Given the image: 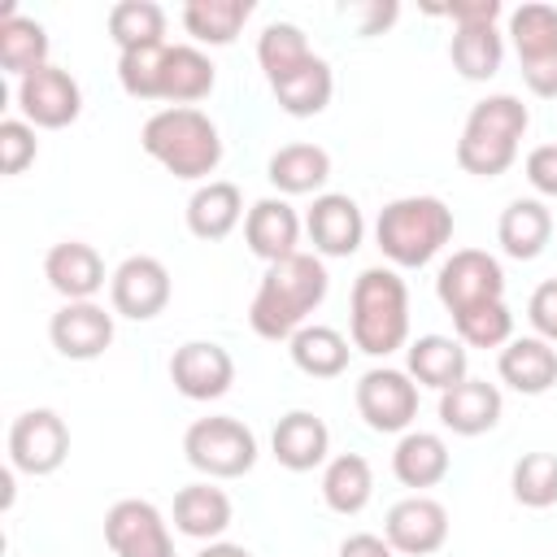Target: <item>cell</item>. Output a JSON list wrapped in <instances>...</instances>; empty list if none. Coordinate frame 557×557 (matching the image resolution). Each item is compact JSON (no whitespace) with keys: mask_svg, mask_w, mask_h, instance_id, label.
<instances>
[{"mask_svg":"<svg viewBox=\"0 0 557 557\" xmlns=\"http://www.w3.org/2000/svg\"><path fill=\"white\" fill-rule=\"evenodd\" d=\"M357 413L370 431L379 435H405L418 418V383L409 379V370L396 366H374L357 379Z\"/></svg>","mask_w":557,"mask_h":557,"instance_id":"cell-8","label":"cell"},{"mask_svg":"<svg viewBox=\"0 0 557 557\" xmlns=\"http://www.w3.org/2000/svg\"><path fill=\"white\" fill-rule=\"evenodd\" d=\"M44 278L65 300H96L104 287V257L87 239H61L44 252Z\"/></svg>","mask_w":557,"mask_h":557,"instance_id":"cell-19","label":"cell"},{"mask_svg":"<svg viewBox=\"0 0 557 557\" xmlns=\"http://www.w3.org/2000/svg\"><path fill=\"white\" fill-rule=\"evenodd\" d=\"M196 557H252L244 544H231V540H213V544H205Z\"/></svg>","mask_w":557,"mask_h":557,"instance_id":"cell-47","label":"cell"},{"mask_svg":"<svg viewBox=\"0 0 557 557\" xmlns=\"http://www.w3.org/2000/svg\"><path fill=\"white\" fill-rule=\"evenodd\" d=\"M104 544L113 557H174L170 522L152 500L126 496L104 513Z\"/></svg>","mask_w":557,"mask_h":557,"instance_id":"cell-11","label":"cell"},{"mask_svg":"<svg viewBox=\"0 0 557 557\" xmlns=\"http://www.w3.org/2000/svg\"><path fill=\"white\" fill-rule=\"evenodd\" d=\"M144 152L183 183H209V174L222 165V135L209 113L196 104L187 109H157L139 131Z\"/></svg>","mask_w":557,"mask_h":557,"instance_id":"cell-3","label":"cell"},{"mask_svg":"<svg viewBox=\"0 0 557 557\" xmlns=\"http://www.w3.org/2000/svg\"><path fill=\"white\" fill-rule=\"evenodd\" d=\"M170 44H144L131 52H117V83L135 100H161V65Z\"/></svg>","mask_w":557,"mask_h":557,"instance_id":"cell-40","label":"cell"},{"mask_svg":"<svg viewBox=\"0 0 557 557\" xmlns=\"http://www.w3.org/2000/svg\"><path fill=\"white\" fill-rule=\"evenodd\" d=\"M448 57L453 70L470 83H487L500 61H505V35L496 30V22H470V26H453L448 39Z\"/></svg>","mask_w":557,"mask_h":557,"instance_id":"cell-33","label":"cell"},{"mask_svg":"<svg viewBox=\"0 0 557 557\" xmlns=\"http://www.w3.org/2000/svg\"><path fill=\"white\" fill-rule=\"evenodd\" d=\"M109 305H113L117 318L152 322L170 305V270L157 257H148V252L126 257L109 274Z\"/></svg>","mask_w":557,"mask_h":557,"instance_id":"cell-13","label":"cell"},{"mask_svg":"<svg viewBox=\"0 0 557 557\" xmlns=\"http://www.w3.org/2000/svg\"><path fill=\"white\" fill-rule=\"evenodd\" d=\"M370 496H374V470L361 453H339L322 466V500L331 513L352 518L370 505Z\"/></svg>","mask_w":557,"mask_h":557,"instance_id":"cell-32","label":"cell"},{"mask_svg":"<svg viewBox=\"0 0 557 557\" xmlns=\"http://www.w3.org/2000/svg\"><path fill=\"white\" fill-rule=\"evenodd\" d=\"M448 466H453V453H448L444 435H435V431H405L392 448V474L413 492L444 483Z\"/></svg>","mask_w":557,"mask_h":557,"instance_id":"cell-30","label":"cell"},{"mask_svg":"<svg viewBox=\"0 0 557 557\" xmlns=\"http://www.w3.org/2000/svg\"><path fill=\"white\" fill-rule=\"evenodd\" d=\"M265 178L278 187V196H322L326 178H331V152L322 144H283L270 161H265Z\"/></svg>","mask_w":557,"mask_h":557,"instance_id":"cell-29","label":"cell"},{"mask_svg":"<svg viewBox=\"0 0 557 557\" xmlns=\"http://www.w3.org/2000/svg\"><path fill=\"white\" fill-rule=\"evenodd\" d=\"M509 487H513V500L527 509L557 505V453H522L513 461Z\"/></svg>","mask_w":557,"mask_h":557,"instance_id":"cell-38","label":"cell"},{"mask_svg":"<svg viewBox=\"0 0 557 557\" xmlns=\"http://www.w3.org/2000/svg\"><path fill=\"white\" fill-rule=\"evenodd\" d=\"M309 57H318L305 39V30L296 22H270L261 35H257V65L265 74V83H278L287 74H296Z\"/></svg>","mask_w":557,"mask_h":557,"instance_id":"cell-36","label":"cell"},{"mask_svg":"<svg viewBox=\"0 0 557 557\" xmlns=\"http://www.w3.org/2000/svg\"><path fill=\"white\" fill-rule=\"evenodd\" d=\"M178 17L196 44L226 48V44H235L244 22L252 17V0H187Z\"/></svg>","mask_w":557,"mask_h":557,"instance_id":"cell-35","label":"cell"},{"mask_svg":"<svg viewBox=\"0 0 557 557\" xmlns=\"http://www.w3.org/2000/svg\"><path fill=\"white\" fill-rule=\"evenodd\" d=\"M405 370L418 387H431V392H448L457 387L461 379H470V352L457 335H418L409 348H405Z\"/></svg>","mask_w":557,"mask_h":557,"instance_id":"cell-22","label":"cell"},{"mask_svg":"<svg viewBox=\"0 0 557 557\" xmlns=\"http://www.w3.org/2000/svg\"><path fill=\"white\" fill-rule=\"evenodd\" d=\"M522 170H527V183H531L540 196H553V200H557V144L531 148L527 161H522Z\"/></svg>","mask_w":557,"mask_h":557,"instance_id":"cell-43","label":"cell"},{"mask_svg":"<svg viewBox=\"0 0 557 557\" xmlns=\"http://www.w3.org/2000/svg\"><path fill=\"white\" fill-rule=\"evenodd\" d=\"M500 409H505L500 387L487 383V379H461L457 387L440 392V422H444V431L466 435V440L492 431L500 422Z\"/></svg>","mask_w":557,"mask_h":557,"instance_id":"cell-21","label":"cell"},{"mask_svg":"<svg viewBox=\"0 0 557 557\" xmlns=\"http://www.w3.org/2000/svg\"><path fill=\"white\" fill-rule=\"evenodd\" d=\"M509 39L531 96L557 100V4L527 0L509 13Z\"/></svg>","mask_w":557,"mask_h":557,"instance_id":"cell-7","label":"cell"},{"mask_svg":"<svg viewBox=\"0 0 557 557\" xmlns=\"http://www.w3.org/2000/svg\"><path fill=\"white\" fill-rule=\"evenodd\" d=\"M383 540L400 553V557H431L444 548L448 540V509L426 496V492H413L405 500H396L383 518Z\"/></svg>","mask_w":557,"mask_h":557,"instance_id":"cell-14","label":"cell"},{"mask_svg":"<svg viewBox=\"0 0 557 557\" xmlns=\"http://www.w3.org/2000/svg\"><path fill=\"white\" fill-rule=\"evenodd\" d=\"M183 213H187V231H191L196 239L218 244V239H226V235L244 222V196H239L235 183L209 178V183H200V187L191 191V200H187Z\"/></svg>","mask_w":557,"mask_h":557,"instance_id":"cell-27","label":"cell"},{"mask_svg":"<svg viewBox=\"0 0 557 557\" xmlns=\"http://www.w3.org/2000/svg\"><path fill=\"white\" fill-rule=\"evenodd\" d=\"M553 239V213L544 200L535 196H518L505 205L500 222H496V244L505 257L513 261H535Z\"/></svg>","mask_w":557,"mask_h":557,"instance_id":"cell-24","label":"cell"},{"mask_svg":"<svg viewBox=\"0 0 557 557\" xmlns=\"http://www.w3.org/2000/svg\"><path fill=\"white\" fill-rule=\"evenodd\" d=\"M48 339L65 361H96L113 344V313L96 300H65L48 318Z\"/></svg>","mask_w":557,"mask_h":557,"instance_id":"cell-15","label":"cell"},{"mask_svg":"<svg viewBox=\"0 0 557 557\" xmlns=\"http://www.w3.org/2000/svg\"><path fill=\"white\" fill-rule=\"evenodd\" d=\"M218 83V65L196 48V44H170L165 65H161V100L165 109H187L205 100Z\"/></svg>","mask_w":557,"mask_h":557,"instance_id":"cell-26","label":"cell"},{"mask_svg":"<svg viewBox=\"0 0 557 557\" xmlns=\"http://www.w3.org/2000/svg\"><path fill=\"white\" fill-rule=\"evenodd\" d=\"M331 274L318 252H292L274 265H265L252 305H248V326L261 339H292L300 326H309V313L326 300Z\"/></svg>","mask_w":557,"mask_h":557,"instance_id":"cell-1","label":"cell"},{"mask_svg":"<svg viewBox=\"0 0 557 557\" xmlns=\"http://www.w3.org/2000/svg\"><path fill=\"white\" fill-rule=\"evenodd\" d=\"M231 518H235V505L213 483H187L174 496V531L187 535V540L213 544V540H222V531L231 527Z\"/></svg>","mask_w":557,"mask_h":557,"instance_id":"cell-25","label":"cell"},{"mask_svg":"<svg viewBox=\"0 0 557 557\" xmlns=\"http://www.w3.org/2000/svg\"><path fill=\"white\" fill-rule=\"evenodd\" d=\"M48 52H52L48 30H44L35 17L17 13V4H4V9H0V70L22 83L26 74L52 65Z\"/></svg>","mask_w":557,"mask_h":557,"instance_id":"cell-28","label":"cell"},{"mask_svg":"<svg viewBox=\"0 0 557 557\" xmlns=\"http://www.w3.org/2000/svg\"><path fill=\"white\" fill-rule=\"evenodd\" d=\"M183 457L205 479H239L257 466V435L231 413H209L183 431Z\"/></svg>","mask_w":557,"mask_h":557,"instance_id":"cell-6","label":"cell"},{"mask_svg":"<svg viewBox=\"0 0 557 557\" xmlns=\"http://www.w3.org/2000/svg\"><path fill=\"white\" fill-rule=\"evenodd\" d=\"M270 453H274V461L283 466V470H292V474H305V470H318V466H326L331 457V431H326V422L318 418V413H309V409H292V413H283L278 422H274V431H270Z\"/></svg>","mask_w":557,"mask_h":557,"instance_id":"cell-20","label":"cell"},{"mask_svg":"<svg viewBox=\"0 0 557 557\" xmlns=\"http://www.w3.org/2000/svg\"><path fill=\"white\" fill-rule=\"evenodd\" d=\"M305 235L313 244L318 257H352L366 239V218L361 205L344 191H322L313 196L309 213H305Z\"/></svg>","mask_w":557,"mask_h":557,"instance_id":"cell-17","label":"cell"},{"mask_svg":"<svg viewBox=\"0 0 557 557\" xmlns=\"http://www.w3.org/2000/svg\"><path fill=\"white\" fill-rule=\"evenodd\" d=\"M17 109L35 131H61L70 122H78L83 113V87L74 83L70 70L61 65H44L35 74H26L17 83Z\"/></svg>","mask_w":557,"mask_h":557,"instance_id":"cell-12","label":"cell"},{"mask_svg":"<svg viewBox=\"0 0 557 557\" xmlns=\"http://www.w3.org/2000/svg\"><path fill=\"white\" fill-rule=\"evenodd\" d=\"M300 213L287 205V196H261L248 213H244V244L252 257H261L265 265L300 252Z\"/></svg>","mask_w":557,"mask_h":557,"instance_id":"cell-18","label":"cell"},{"mask_svg":"<svg viewBox=\"0 0 557 557\" xmlns=\"http://www.w3.org/2000/svg\"><path fill=\"white\" fill-rule=\"evenodd\" d=\"M109 39L117 44V52L165 44V9L152 0H117L109 9Z\"/></svg>","mask_w":557,"mask_h":557,"instance_id":"cell-37","label":"cell"},{"mask_svg":"<svg viewBox=\"0 0 557 557\" xmlns=\"http://www.w3.org/2000/svg\"><path fill=\"white\" fill-rule=\"evenodd\" d=\"M527 322L535 326L540 339L557 344V278H544V283L531 292V300H527Z\"/></svg>","mask_w":557,"mask_h":557,"instance_id":"cell-42","label":"cell"},{"mask_svg":"<svg viewBox=\"0 0 557 557\" xmlns=\"http://www.w3.org/2000/svg\"><path fill=\"white\" fill-rule=\"evenodd\" d=\"M39 157V139L35 126L26 117H4L0 122V174H22L30 161Z\"/></svg>","mask_w":557,"mask_h":557,"instance_id":"cell-41","label":"cell"},{"mask_svg":"<svg viewBox=\"0 0 557 557\" xmlns=\"http://www.w3.org/2000/svg\"><path fill=\"white\" fill-rule=\"evenodd\" d=\"M431 13H444L453 26H470V22H496L505 9H500V0H453V4L431 9Z\"/></svg>","mask_w":557,"mask_h":557,"instance_id":"cell-44","label":"cell"},{"mask_svg":"<svg viewBox=\"0 0 557 557\" xmlns=\"http://www.w3.org/2000/svg\"><path fill=\"white\" fill-rule=\"evenodd\" d=\"M527 126H531V113L518 96H509V91L483 96L466 113V126L457 139V165L474 178H500L518 161V144H522Z\"/></svg>","mask_w":557,"mask_h":557,"instance_id":"cell-5","label":"cell"},{"mask_svg":"<svg viewBox=\"0 0 557 557\" xmlns=\"http://www.w3.org/2000/svg\"><path fill=\"white\" fill-rule=\"evenodd\" d=\"M270 91H274V100H278V109H283L287 117H318V113L331 104V96H335L331 61H326V57H309L296 74L270 83Z\"/></svg>","mask_w":557,"mask_h":557,"instance_id":"cell-34","label":"cell"},{"mask_svg":"<svg viewBox=\"0 0 557 557\" xmlns=\"http://www.w3.org/2000/svg\"><path fill=\"white\" fill-rule=\"evenodd\" d=\"M339 557H400L383 535H374V531H357V535H348L344 544H339Z\"/></svg>","mask_w":557,"mask_h":557,"instance_id":"cell-45","label":"cell"},{"mask_svg":"<svg viewBox=\"0 0 557 557\" xmlns=\"http://www.w3.org/2000/svg\"><path fill=\"white\" fill-rule=\"evenodd\" d=\"M348 339L366 357L409 348V287L392 265H366L348 296Z\"/></svg>","mask_w":557,"mask_h":557,"instance_id":"cell-2","label":"cell"},{"mask_svg":"<svg viewBox=\"0 0 557 557\" xmlns=\"http://www.w3.org/2000/svg\"><path fill=\"white\" fill-rule=\"evenodd\" d=\"M453 239V209L440 196H396L379 209L374 244L392 270H418Z\"/></svg>","mask_w":557,"mask_h":557,"instance_id":"cell-4","label":"cell"},{"mask_svg":"<svg viewBox=\"0 0 557 557\" xmlns=\"http://www.w3.org/2000/svg\"><path fill=\"white\" fill-rule=\"evenodd\" d=\"M170 383L187 400H218L235 383V361L213 339H187L170 357Z\"/></svg>","mask_w":557,"mask_h":557,"instance_id":"cell-16","label":"cell"},{"mask_svg":"<svg viewBox=\"0 0 557 557\" xmlns=\"http://www.w3.org/2000/svg\"><path fill=\"white\" fill-rule=\"evenodd\" d=\"M453 331L466 348H505L513 339V313H509L505 300H487V305H474V309L457 313Z\"/></svg>","mask_w":557,"mask_h":557,"instance_id":"cell-39","label":"cell"},{"mask_svg":"<svg viewBox=\"0 0 557 557\" xmlns=\"http://www.w3.org/2000/svg\"><path fill=\"white\" fill-rule=\"evenodd\" d=\"M348 17H361V35H379L383 26H392L396 22V13H400V4H352V9H344Z\"/></svg>","mask_w":557,"mask_h":557,"instance_id":"cell-46","label":"cell"},{"mask_svg":"<svg viewBox=\"0 0 557 557\" xmlns=\"http://www.w3.org/2000/svg\"><path fill=\"white\" fill-rule=\"evenodd\" d=\"M496 374L522 396H544L557 383V348L540 335H513L496 357Z\"/></svg>","mask_w":557,"mask_h":557,"instance_id":"cell-23","label":"cell"},{"mask_svg":"<svg viewBox=\"0 0 557 557\" xmlns=\"http://www.w3.org/2000/svg\"><path fill=\"white\" fill-rule=\"evenodd\" d=\"M352 339L339 335L335 326H322V322H309L300 326L292 339H287V352H292V366L309 379H339L348 370V348Z\"/></svg>","mask_w":557,"mask_h":557,"instance_id":"cell-31","label":"cell"},{"mask_svg":"<svg viewBox=\"0 0 557 557\" xmlns=\"http://www.w3.org/2000/svg\"><path fill=\"white\" fill-rule=\"evenodd\" d=\"M70 457V426L57 409H26L9 426V466L17 474H57Z\"/></svg>","mask_w":557,"mask_h":557,"instance_id":"cell-9","label":"cell"},{"mask_svg":"<svg viewBox=\"0 0 557 557\" xmlns=\"http://www.w3.org/2000/svg\"><path fill=\"white\" fill-rule=\"evenodd\" d=\"M435 296L440 305L457 318L474 305H487V300H505V270L492 252L483 248H457L440 274H435Z\"/></svg>","mask_w":557,"mask_h":557,"instance_id":"cell-10","label":"cell"}]
</instances>
